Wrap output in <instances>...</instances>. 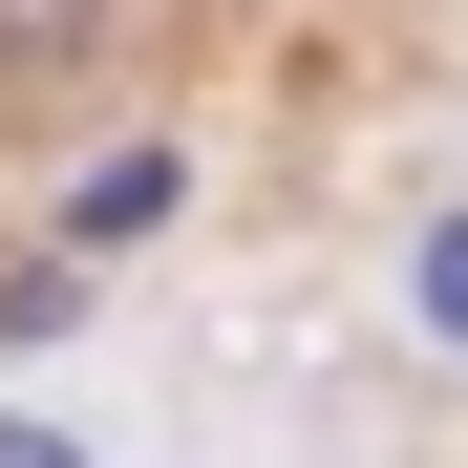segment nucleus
Instances as JSON below:
<instances>
[{"mask_svg":"<svg viewBox=\"0 0 468 468\" xmlns=\"http://www.w3.org/2000/svg\"><path fill=\"white\" fill-rule=\"evenodd\" d=\"M383 341H405L426 383H468V149L383 213Z\"/></svg>","mask_w":468,"mask_h":468,"instance_id":"1","label":"nucleus"},{"mask_svg":"<svg viewBox=\"0 0 468 468\" xmlns=\"http://www.w3.org/2000/svg\"><path fill=\"white\" fill-rule=\"evenodd\" d=\"M107 43H128V0H0V86H22V107H43V86H86Z\"/></svg>","mask_w":468,"mask_h":468,"instance_id":"2","label":"nucleus"},{"mask_svg":"<svg viewBox=\"0 0 468 468\" xmlns=\"http://www.w3.org/2000/svg\"><path fill=\"white\" fill-rule=\"evenodd\" d=\"M0 468H128V447H107L86 405H0Z\"/></svg>","mask_w":468,"mask_h":468,"instance_id":"3","label":"nucleus"}]
</instances>
